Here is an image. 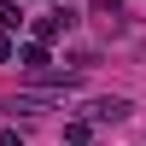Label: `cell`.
I'll return each instance as SVG.
<instances>
[{
  "label": "cell",
  "mask_w": 146,
  "mask_h": 146,
  "mask_svg": "<svg viewBox=\"0 0 146 146\" xmlns=\"http://www.w3.org/2000/svg\"><path fill=\"white\" fill-rule=\"evenodd\" d=\"M70 23H76V12H70V6H58V12H47V18H35V41H58V35H64L70 29Z\"/></svg>",
  "instance_id": "1"
},
{
  "label": "cell",
  "mask_w": 146,
  "mask_h": 146,
  "mask_svg": "<svg viewBox=\"0 0 146 146\" xmlns=\"http://www.w3.org/2000/svg\"><path fill=\"white\" fill-rule=\"evenodd\" d=\"M18 23H23V6H18V0H0V29H18Z\"/></svg>",
  "instance_id": "4"
},
{
  "label": "cell",
  "mask_w": 146,
  "mask_h": 146,
  "mask_svg": "<svg viewBox=\"0 0 146 146\" xmlns=\"http://www.w3.org/2000/svg\"><path fill=\"white\" fill-rule=\"evenodd\" d=\"M64 140L82 146V140H88V123H82V117H70V123H64Z\"/></svg>",
  "instance_id": "5"
},
{
  "label": "cell",
  "mask_w": 146,
  "mask_h": 146,
  "mask_svg": "<svg viewBox=\"0 0 146 146\" xmlns=\"http://www.w3.org/2000/svg\"><path fill=\"white\" fill-rule=\"evenodd\" d=\"M12 58H18V64L29 70V76H47V64H53V58H47V47H41V41H23V47H18V53H12Z\"/></svg>",
  "instance_id": "2"
},
{
  "label": "cell",
  "mask_w": 146,
  "mask_h": 146,
  "mask_svg": "<svg viewBox=\"0 0 146 146\" xmlns=\"http://www.w3.org/2000/svg\"><path fill=\"white\" fill-rule=\"evenodd\" d=\"M88 111H94V123H123V117L135 111V105H129V100H94Z\"/></svg>",
  "instance_id": "3"
},
{
  "label": "cell",
  "mask_w": 146,
  "mask_h": 146,
  "mask_svg": "<svg viewBox=\"0 0 146 146\" xmlns=\"http://www.w3.org/2000/svg\"><path fill=\"white\" fill-rule=\"evenodd\" d=\"M0 146H23V135L18 129H0Z\"/></svg>",
  "instance_id": "7"
},
{
  "label": "cell",
  "mask_w": 146,
  "mask_h": 146,
  "mask_svg": "<svg viewBox=\"0 0 146 146\" xmlns=\"http://www.w3.org/2000/svg\"><path fill=\"white\" fill-rule=\"evenodd\" d=\"M12 53H18V41H12L6 29H0V64H12Z\"/></svg>",
  "instance_id": "6"
}]
</instances>
